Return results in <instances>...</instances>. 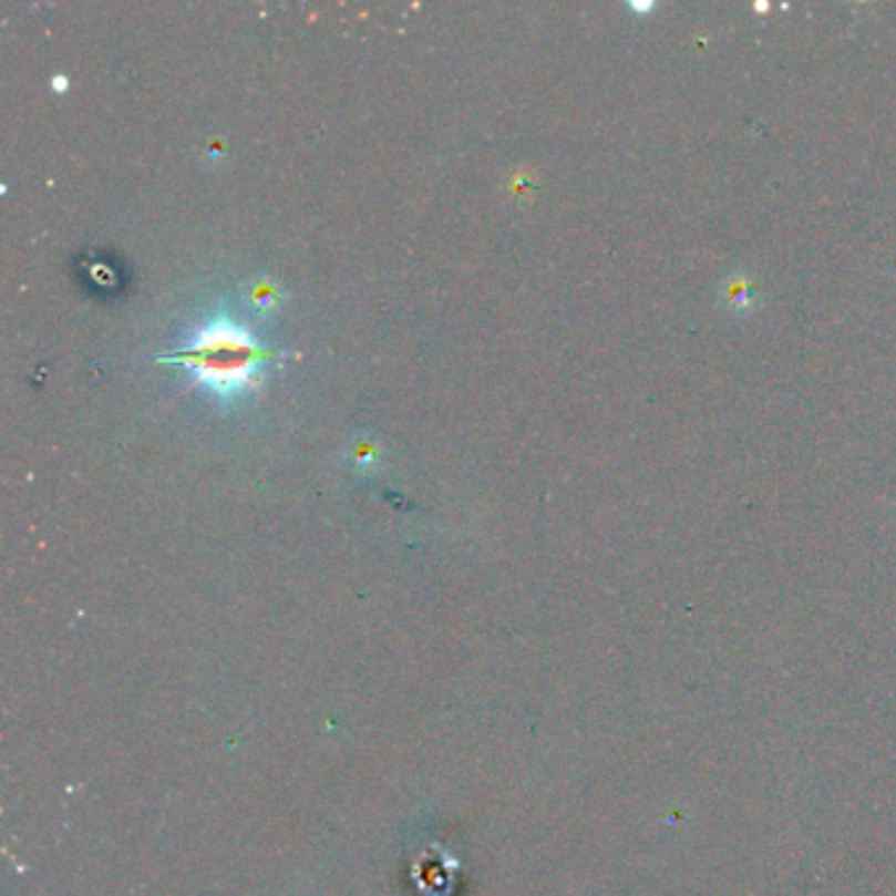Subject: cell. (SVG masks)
<instances>
[{
    "label": "cell",
    "mask_w": 896,
    "mask_h": 896,
    "mask_svg": "<svg viewBox=\"0 0 896 896\" xmlns=\"http://www.w3.org/2000/svg\"><path fill=\"white\" fill-rule=\"evenodd\" d=\"M271 358L274 352L264 348L248 327L222 313L203 323L164 361L185 365L197 387L208 390L224 405H231L258 390L264 382V365Z\"/></svg>",
    "instance_id": "6da1fadb"
},
{
    "label": "cell",
    "mask_w": 896,
    "mask_h": 896,
    "mask_svg": "<svg viewBox=\"0 0 896 896\" xmlns=\"http://www.w3.org/2000/svg\"><path fill=\"white\" fill-rule=\"evenodd\" d=\"M718 302H721L723 310H729L733 316H750L760 308L763 302V295H760V285L752 274L746 271H733L721 281L718 287Z\"/></svg>",
    "instance_id": "7a4b0ae2"
},
{
    "label": "cell",
    "mask_w": 896,
    "mask_h": 896,
    "mask_svg": "<svg viewBox=\"0 0 896 896\" xmlns=\"http://www.w3.org/2000/svg\"><path fill=\"white\" fill-rule=\"evenodd\" d=\"M243 302H245V308L250 310V313L271 316L274 310L279 308V302H281V292H279L277 281H271V279L250 281V285L245 287Z\"/></svg>",
    "instance_id": "3957f363"
},
{
    "label": "cell",
    "mask_w": 896,
    "mask_h": 896,
    "mask_svg": "<svg viewBox=\"0 0 896 896\" xmlns=\"http://www.w3.org/2000/svg\"><path fill=\"white\" fill-rule=\"evenodd\" d=\"M629 9H634L637 13H649L655 9V3H652V0H641V3H639V0H631Z\"/></svg>",
    "instance_id": "277c9868"
}]
</instances>
